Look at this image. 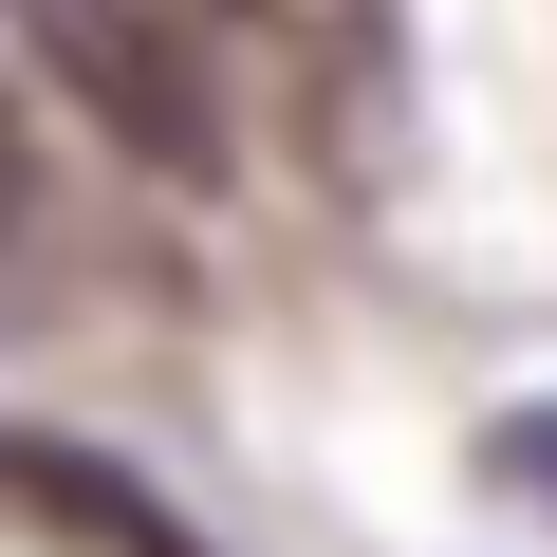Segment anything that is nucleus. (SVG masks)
I'll use <instances>...</instances> for the list:
<instances>
[{
	"instance_id": "obj_1",
	"label": "nucleus",
	"mask_w": 557,
	"mask_h": 557,
	"mask_svg": "<svg viewBox=\"0 0 557 557\" xmlns=\"http://www.w3.org/2000/svg\"><path fill=\"white\" fill-rule=\"evenodd\" d=\"M0 20H20V57H38L131 168H168V186L223 168V94H205V57L168 38V0H0Z\"/></svg>"
},
{
	"instance_id": "obj_2",
	"label": "nucleus",
	"mask_w": 557,
	"mask_h": 557,
	"mask_svg": "<svg viewBox=\"0 0 557 557\" xmlns=\"http://www.w3.org/2000/svg\"><path fill=\"white\" fill-rule=\"evenodd\" d=\"M0 483L57 502V520H75V539H112V557H186V539H168V520H131V483H94L75 446H0Z\"/></svg>"
},
{
	"instance_id": "obj_3",
	"label": "nucleus",
	"mask_w": 557,
	"mask_h": 557,
	"mask_svg": "<svg viewBox=\"0 0 557 557\" xmlns=\"http://www.w3.org/2000/svg\"><path fill=\"white\" fill-rule=\"evenodd\" d=\"M483 465H502V483L557 520V409H502V428H483Z\"/></svg>"
},
{
	"instance_id": "obj_4",
	"label": "nucleus",
	"mask_w": 557,
	"mask_h": 557,
	"mask_svg": "<svg viewBox=\"0 0 557 557\" xmlns=\"http://www.w3.org/2000/svg\"><path fill=\"white\" fill-rule=\"evenodd\" d=\"M205 20H278V0H205Z\"/></svg>"
}]
</instances>
